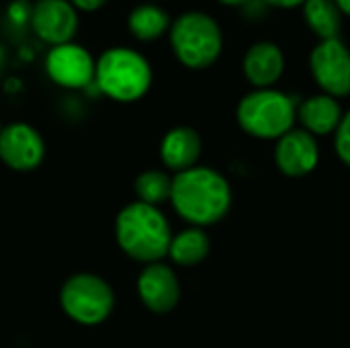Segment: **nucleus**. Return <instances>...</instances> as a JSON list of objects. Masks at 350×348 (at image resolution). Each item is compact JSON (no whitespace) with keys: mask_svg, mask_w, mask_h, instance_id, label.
Masks as SVG:
<instances>
[{"mask_svg":"<svg viewBox=\"0 0 350 348\" xmlns=\"http://www.w3.org/2000/svg\"><path fill=\"white\" fill-rule=\"evenodd\" d=\"M310 68L320 88L334 96H350V49L338 39L322 41L310 55Z\"/></svg>","mask_w":350,"mask_h":348,"instance_id":"obj_7","label":"nucleus"},{"mask_svg":"<svg viewBox=\"0 0 350 348\" xmlns=\"http://www.w3.org/2000/svg\"><path fill=\"white\" fill-rule=\"evenodd\" d=\"M94 84L113 101L133 103L150 90L152 66L135 49L111 47L96 59Z\"/></svg>","mask_w":350,"mask_h":348,"instance_id":"obj_3","label":"nucleus"},{"mask_svg":"<svg viewBox=\"0 0 350 348\" xmlns=\"http://www.w3.org/2000/svg\"><path fill=\"white\" fill-rule=\"evenodd\" d=\"M72 6L76 10H82V12H94V10H100L109 0H70Z\"/></svg>","mask_w":350,"mask_h":348,"instance_id":"obj_21","label":"nucleus"},{"mask_svg":"<svg viewBox=\"0 0 350 348\" xmlns=\"http://www.w3.org/2000/svg\"><path fill=\"white\" fill-rule=\"evenodd\" d=\"M127 29L139 41H154L170 29V16L162 6L146 2L129 12Z\"/></svg>","mask_w":350,"mask_h":348,"instance_id":"obj_17","label":"nucleus"},{"mask_svg":"<svg viewBox=\"0 0 350 348\" xmlns=\"http://www.w3.org/2000/svg\"><path fill=\"white\" fill-rule=\"evenodd\" d=\"M236 117L248 135L258 139H279L293 129L297 105L281 90L256 88L240 101Z\"/></svg>","mask_w":350,"mask_h":348,"instance_id":"obj_4","label":"nucleus"},{"mask_svg":"<svg viewBox=\"0 0 350 348\" xmlns=\"http://www.w3.org/2000/svg\"><path fill=\"white\" fill-rule=\"evenodd\" d=\"M211 250V240L203 228H187L172 236L168 256L178 267H197L201 265Z\"/></svg>","mask_w":350,"mask_h":348,"instance_id":"obj_16","label":"nucleus"},{"mask_svg":"<svg viewBox=\"0 0 350 348\" xmlns=\"http://www.w3.org/2000/svg\"><path fill=\"white\" fill-rule=\"evenodd\" d=\"M135 195L139 203L158 207L170 201L172 178L162 170H146L135 178Z\"/></svg>","mask_w":350,"mask_h":348,"instance_id":"obj_19","label":"nucleus"},{"mask_svg":"<svg viewBox=\"0 0 350 348\" xmlns=\"http://www.w3.org/2000/svg\"><path fill=\"white\" fill-rule=\"evenodd\" d=\"M170 203L191 226H215L232 207V187L221 172L209 166H195L172 178Z\"/></svg>","mask_w":350,"mask_h":348,"instance_id":"obj_1","label":"nucleus"},{"mask_svg":"<svg viewBox=\"0 0 350 348\" xmlns=\"http://www.w3.org/2000/svg\"><path fill=\"white\" fill-rule=\"evenodd\" d=\"M45 72L57 86L86 88L94 84L96 62L86 47L64 43L49 49L45 57Z\"/></svg>","mask_w":350,"mask_h":348,"instance_id":"obj_8","label":"nucleus"},{"mask_svg":"<svg viewBox=\"0 0 350 348\" xmlns=\"http://www.w3.org/2000/svg\"><path fill=\"white\" fill-rule=\"evenodd\" d=\"M170 45L183 66L203 70L219 57L224 35L213 16L189 10L170 25Z\"/></svg>","mask_w":350,"mask_h":348,"instance_id":"obj_5","label":"nucleus"},{"mask_svg":"<svg viewBox=\"0 0 350 348\" xmlns=\"http://www.w3.org/2000/svg\"><path fill=\"white\" fill-rule=\"evenodd\" d=\"M297 117L306 131L314 137L336 133L345 113L340 103L330 94H314L297 107Z\"/></svg>","mask_w":350,"mask_h":348,"instance_id":"obj_15","label":"nucleus"},{"mask_svg":"<svg viewBox=\"0 0 350 348\" xmlns=\"http://www.w3.org/2000/svg\"><path fill=\"white\" fill-rule=\"evenodd\" d=\"M115 236L119 248L133 260L152 265L168 256L172 230L166 215L146 203H129L123 207L115 222Z\"/></svg>","mask_w":350,"mask_h":348,"instance_id":"obj_2","label":"nucleus"},{"mask_svg":"<svg viewBox=\"0 0 350 348\" xmlns=\"http://www.w3.org/2000/svg\"><path fill=\"white\" fill-rule=\"evenodd\" d=\"M31 27L51 47L72 43L78 31V10L70 0H37L31 10Z\"/></svg>","mask_w":350,"mask_h":348,"instance_id":"obj_10","label":"nucleus"},{"mask_svg":"<svg viewBox=\"0 0 350 348\" xmlns=\"http://www.w3.org/2000/svg\"><path fill=\"white\" fill-rule=\"evenodd\" d=\"M201 150H203L201 135L195 129L180 125V127L170 129L162 137L160 158L168 170H174L178 174L197 166L201 158Z\"/></svg>","mask_w":350,"mask_h":348,"instance_id":"obj_14","label":"nucleus"},{"mask_svg":"<svg viewBox=\"0 0 350 348\" xmlns=\"http://www.w3.org/2000/svg\"><path fill=\"white\" fill-rule=\"evenodd\" d=\"M59 304L74 322L96 326L113 314L115 293L105 279L90 273H80L62 285Z\"/></svg>","mask_w":350,"mask_h":348,"instance_id":"obj_6","label":"nucleus"},{"mask_svg":"<svg viewBox=\"0 0 350 348\" xmlns=\"http://www.w3.org/2000/svg\"><path fill=\"white\" fill-rule=\"evenodd\" d=\"M0 131H2V125H0Z\"/></svg>","mask_w":350,"mask_h":348,"instance_id":"obj_25","label":"nucleus"},{"mask_svg":"<svg viewBox=\"0 0 350 348\" xmlns=\"http://www.w3.org/2000/svg\"><path fill=\"white\" fill-rule=\"evenodd\" d=\"M267 4L271 6H281V8H295V6H301L306 4L308 0H265Z\"/></svg>","mask_w":350,"mask_h":348,"instance_id":"obj_22","label":"nucleus"},{"mask_svg":"<svg viewBox=\"0 0 350 348\" xmlns=\"http://www.w3.org/2000/svg\"><path fill=\"white\" fill-rule=\"evenodd\" d=\"M45 158V144L41 133L29 123H10L0 131V160L16 170H35Z\"/></svg>","mask_w":350,"mask_h":348,"instance_id":"obj_9","label":"nucleus"},{"mask_svg":"<svg viewBox=\"0 0 350 348\" xmlns=\"http://www.w3.org/2000/svg\"><path fill=\"white\" fill-rule=\"evenodd\" d=\"M137 295L152 314H168L180 302L176 273L164 263L146 265L137 277Z\"/></svg>","mask_w":350,"mask_h":348,"instance_id":"obj_11","label":"nucleus"},{"mask_svg":"<svg viewBox=\"0 0 350 348\" xmlns=\"http://www.w3.org/2000/svg\"><path fill=\"white\" fill-rule=\"evenodd\" d=\"M304 16L310 29L322 39H338L342 27V10L334 0H308L304 4Z\"/></svg>","mask_w":350,"mask_h":348,"instance_id":"obj_18","label":"nucleus"},{"mask_svg":"<svg viewBox=\"0 0 350 348\" xmlns=\"http://www.w3.org/2000/svg\"><path fill=\"white\" fill-rule=\"evenodd\" d=\"M334 146H336L338 158L350 168V111L345 113V117L334 133Z\"/></svg>","mask_w":350,"mask_h":348,"instance_id":"obj_20","label":"nucleus"},{"mask_svg":"<svg viewBox=\"0 0 350 348\" xmlns=\"http://www.w3.org/2000/svg\"><path fill=\"white\" fill-rule=\"evenodd\" d=\"M320 162V146L318 139L306 129H291L283 137L277 139L275 148V164L277 168L291 178L308 176L316 170Z\"/></svg>","mask_w":350,"mask_h":348,"instance_id":"obj_12","label":"nucleus"},{"mask_svg":"<svg viewBox=\"0 0 350 348\" xmlns=\"http://www.w3.org/2000/svg\"><path fill=\"white\" fill-rule=\"evenodd\" d=\"M221 4H228V6H242V4H248L252 0H219Z\"/></svg>","mask_w":350,"mask_h":348,"instance_id":"obj_23","label":"nucleus"},{"mask_svg":"<svg viewBox=\"0 0 350 348\" xmlns=\"http://www.w3.org/2000/svg\"><path fill=\"white\" fill-rule=\"evenodd\" d=\"M285 70L283 49L273 41H258L244 55V76L256 88H271Z\"/></svg>","mask_w":350,"mask_h":348,"instance_id":"obj_13","label":"nucleus"},{"mask_svg":"<svg viewBox=\"0 0 350 348\" xmlns=\"http://www.w3.org/2000/svg\"><path fill=\"white\" fill-rule=\"evenodd\" d=\"M334 2L338 4V8H340L342 12L350 14V0H334Z\"/></svg>","mask_w":350,"mask_h":348,"instance_id":"obj_24","label":"nucleus"}]
</instances>
